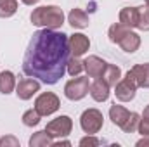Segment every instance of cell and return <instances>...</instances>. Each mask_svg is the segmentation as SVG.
Here are the masks:
<instances>
[{"label":"cell","instance_id":"obj_25","mask_svg":"<svg viewBox=\"0 0 149 147\" xmlns=\"http://www.w3.org/2000/svg\"><path fill=\"white\" fill-rule=\"evenodd\" d=\"M66 71L71 74V76H78V74L83 71V61H80L78 57H70L68 66H66Z\"/></svg>","mask_w":149,"mask_h":147},{"label":"cell","instance_id":"obj_11","mask_svg":"<svg viewBox=\"0 0 149 147\" xmlns=\"http://www.w3.org/2000/svg\"><path fill=\"white\" fill-rule=\"evenodd\" d=\"M88 92H90V95H92V99H94L95 102H104V101H108V97H109V85L99 76V78H95V81L90 83Z\"/></svg>","mask_w":149,"mask_h":147},{"label":"cell","instance_id":"obj_3","mask_svg":"<svg viewBox=\"0 0 149 147\" xmlns=\"http://www.w3.org/2000/svg\"><path fill=\"white\" fill-rule=\"evenodd\" d=\"M102 123H104V118H102V112L99 109H87L83 111L81 118H80V126L85 133L88 135H94L97 133L101 128H102Z\"/></svg>","mask_w":149,"mask_h":147},{"label":"cell","instance_id":"obj_19","mask_svg":"<svg viewBox=\"0 0 149 147\" xmlns=\"http://www.w3.org/2000/svg\"><path fill=\"white\" fill-rule=\"evenodd\" d=\"M30 146L31 147H49V146H52V137H50L45 130L37 132V133H33V137L30 139Z\"/></svg>","mask_w":149,"mask_h":147},{"label":"cell","instance_id":"obj_5","mask_svg":"<svg viewBox=\"0 0 149 147\" xmlns=\"http://www.w3.org/2000/svg\"><path fill=\"white\" fill-rule=\"evenodd\" d=\"M73 128V121L70 116H59L56 119H52L50 123H47L45 132L52 137V139H61V137H68L71 133Z\"/></svg>","mask_w":149,"mask_h":147},{"label":"cell","instance_id":"obj_8","mask_svg":"<svg viewBox=\"0 0 149 147\" xmlns=\"http://www.w3.org/2000/svg\"><path fill=\"white\" fill-rule=\"evenodd\" d=\"M127 78H130L137 88H149V62L146 64H135L128 73H127Z\"/></svg>","mask_w":149,"mask_h":147},{"label":"cell","instance_id":"obj_29","mask_svg":"<svg viewBox=\"0 0 149 147\" xmlns=\"http://www.w3.org/2000/svg\"><path fill=\"white\" fill-rule=\"evenodd\" d=\"M61 146L70 147V146H71V142H70V140H59V142H52V147H61Z\"/></svg>","mask_w":149,"mask_h":147},{"label":"cell","instance_id":"obj_30","mask_svg":"<svg viewBox=\"0 0 149 147\" xmlns=\"http://www.w3.org/2000/svg\"><path fill=\"white\" fill-rule=\"evenodd\" d=\"M146 146H149V139L148 137H142V139L137 142V147H146Z\"/></svg>","mask_w":149,"mask_h":147},{"label":"cell","instance_id":"obj_10","mask_svg":"<svg viewBox=\"0 0 149 147\" xmlns=\"http://www.w3.org/2000/svg\"><path fill=\"white\" fill-rule=\"evenodd\" d=\"M106 61H102L101 57L97 55H88L85 61H83V69L87 71L88 78H99L104 73V68H106Z\"/></svg>","mask_w":149,"mask_h":147},{"label":"cell","instance_id":"obj_33","mask_svg":"<svg viewBox=\"0 0 149 147\" xmlns=\"http://www.w3.org/2000/svg\"><path fill=\"white\" fill-rule=\"evenodd\" d=\"M146 3H148V5H149V0H146Z\"/></svg>","mask_w":149,"mask_h":147},{"label":"cell","instance_id":"obj_31","mask_svg":"<svg viewBox=\"0 0 149 147\" xmlns=\"http://www.w3.org/2000/svg\"><path fill=\"white\" fill-rule=\"evenodd\" d=\"M23 3H26V5H35V3H38L40 0H21Z\"/></svg>","mask_w":149,"mask_h":147},{"label":"cell","instance_id":"obj_24","mask_svg":"<svg viewBox=\"0 0 149 147\" xmlns=\"http://www.w3.org/2000/svg\"><path fill=\"white\" fill-rule=\"evenodd\" d=\"M40 118H42V114L37 109H28L23 114V123L26 126H37L38 123H40Z\"/></svg>","mask_w":149,"mask_h":147},{"label":"cell","instance_id":"obj_12","mask_svg":"<svg viewBox=\"0 0 149 147\" xmlns=\"http://www.w3.org/2000/svg\"><path fill=\"white\" fill-rule=\"evenodd\" d=\"M90 47V40L81 35V33H74L70 37V50H71V55L73 57H80L83 55Z\"/></svg>","mask_w":149,"mask_h":147},{"label":"cell","instance_id":"obj_17","mask_svg":"<svg viewBox=\"0 0 149 147\" xmlns=\"http://www.w3.org/2000/svg\"><path fill=\"white\" fill-rule=\"evenodd\" d=\"M130 116V112L125 109L123 106H116V104H113L111 109H109V118H111L113 125H116V126H123V123L127 121V118Z\"/></svg>","mask_w":149,"mask_h":147},{"label":"cell","instance_id":"obj_16","mask_svg":"<svg viewBox=\"0 0 149 147\" xmlns=\"http://www.w3.org/2000/svg\"><path fill=\"white\" fill-rule=\"evenodd\" d=\"M109 87H114L120 80H121V69L118 68V66H114V64H106V68H104V73L101 76Z\"/></svg>","mask_w":149,"mask_h":147},{"label":"cell","instance_id":"obj_22","mask_svg":"<svg viewBox=\"0 0 149 147\" xmlns=\"http://www.w3.org/2000/svg\"><path fill=\"white\" fill-rule=\"evenodd\" d=\"M137 28L142 31H149V5L139 7V21H137Z\"/></svg>","mask_w":149,"mask_h":147},{"label":"cell","instance_id":"obj_27","mask_svg":"<svg viewBox=\"0 0 149 147\" xmlns=\"http://www.w3.org/2000/svg\"><path fill=\"white\" fill-rule=\"evenodd\" d=\"M99 144H101V140L95 139V137H92V135H90V137H83V139L80 140V146L81 147H97Z\"/></svg>","mask_w":149,"mask_h":147},{"label":"cell","instance_id":"obj_26","mask_svg":"<svg viewBox=\"0 0 149 147\" xmlns=\"http://www.w3.org/2000/svg\"><path fill=\"white\" fill-rule=\"evenodd\" d=\"M137 130H139V133L142 137H149V118H142L141 116V121H139Z\"/></svg>","mask_w":149,"mask_h":147},{"label":"cell","instance_id":"obj_18","mask_svg":"<svg viewBox=\"0 0 149 147\" xmlns=\"http://www.w3.org/2000/svg\"><path fill=\"white\" fill-rule=\"evenodd\" d=\"M16 87V76L10 71H2L0 73V92L2 94H10Z\"/></svg>","mask_w":149,"mask_h":147},{"label":"cell","instance_id":"obj_32","mask_svg":"<svg viewBox=\"0 0 149 147\" xmlns=\"http://www.w3.org/2000/svg\"><path fill=\"white\" fill-rule=\"evenodd\" d=\"M142 118H149V106L144 109V112H142Z\"/></svg>","mask_w":149,"mask_h":147},{"label":"cell","instance_id":"obj_21","mask_svg":"<svg viewBox=\"0 0 149 147\" xmlns=\"http://www.w3.org/2000/svg\"><path fill=\"white\" fill-rule=\"evenodd\" d=\"M17 10V0H0V17H10Z\"/></svg>","mask_w":149,"mask_h":147},{"label":"cell","instance_id":"obj_9","mask_svg":"<svg viewBox=\"0 0 149 147\" xmlns=\"http://www.w3.org/2000/svg\"><path fill=\"white\" fill-rule=\"evenodd\" d=\"M38 90H40V83L35 78H23V80H19V83L16 87V94L21 101L31 99Z\"/></svg>","mask_w":149,"mask_h":147},{"label":"cell","instance_id":"obj_2","mask_svg":"<svg viewBox=\"0 0 149 147\" xmlns=\"http://www.w3.org/2000/svg\"><path fill=\"white\" fill-rule=\"evenodd\" d=\"M31 23L47 30H57L64 23V12L57 5H42L31 12Z\"/></svg>","mask_w":149,"mask_h":147},{"label":"cell","instance_id":"obj_13","mask_svg":"<svg viewBox=\"0 0 149 147\" xmlns=\"http://www.w3.org/2000/svg\"><path fill=\"white\" fill-rule=\"evenodd\" d=\"M139 21V7H123L120 10V23L127 28H137Z\"/></svg>","mask_w":149,"mask_h":147},{"label":"cell","instance_id":"obj_15","mask_svg":"<svg viewBox=\"0 0 149 147\" xmlns=\"http://www.w3.org/2000/svg\"><path fill=\"white\" fill-rule=\"evenodd\" d=\"M68 21H70V24L73 28H78V30L88 26V16H87V12L81 10V9H78V7L71 9V12L68 14Z\"/></svg>","mask_w":149,"mask_h":147},{"label":"cell","instance_id":"obj_6","mask_svg":"<svg viewBox=\"0 0 149 147\" xmlns=\"http://www.w3.org/2000/svg\"><path fill=\"white\" fill-rule=\"evenodd\" d=\"M61 106V101L56 94L52 92H43L40 94L35 101V109L42 114V116H49V114H54L56 111L59 109Z\"/></svg>","mask_w":149,"mask_h":147},{"label":"cell","instance_id":"obj_7","mask_svg":"<svg viewBox=\"0 0 149 147\" xmlns=\"http://www.w3.org/2000/svg\"><path fill=\"white\" fill-rule=\"evenodd\" d=\"M116 90H114V95H116V99L118 101H121V102H130L134 97H135V92H137V85L130 80V78H123V80H120L116 85Z\"/></svg>","mask_w":149,"mask_h":147},{"label":"cell","instance_id":"obj_14","mask_svg":"<svg viewBox=\"0 0 149 147\" xmlns=\"http://www.w3.org/2000/svg\"><path fill=\"white\" fill-rule=\"evenodd\" d=\"M118 45H120L125 52L132 54V52H135V50L141 47V37H139L137 33H134V31H130V30H128V31H127V35L118 42Z\"/></svg>","mask_w":149,"mask_h":147},{"label":"cell","instance_id":"obj_23","mask_svg":"<svg viewBox=\"0 0 149 147\" xmlns=\"http://www.w3.org/2000/svg\"><path fill=\"white\" fill-rule=\"evenodd\" d=\"M139 121H141V116H139L137 112H130V116H128V118H127V121L123 123L121 130H123L125 133H132V132H135V130H137Z\"/></svg>","mask_w":149,"mask_h":147},{"label":"cell","instance_id":"obj_1","mask_svg":"<svg viewBox=\"0 0 149 147\" xmlns=\"http://www.w3.org/2000/svg\"><path fill=\"white\" fill-rule=\"evenodd\" d=\"M71 57L70 37L56 30H38L28 43L23 59V71L26 76L38 78L42 83L56 85L66 73Z\"/></svg>","mask_w":149,"mask_h":147},{"label":"cell","instance_id":"obj_20","mask_svg":"<svg viewBox=\"0 0 149 147\" xmlns=\"http://www.w3.org/2000/svg\"><path fill=\"white\" fill-rule=\"evenodd\" d=\"M130 28H127L125 24H121V23H114L109 26V31H108V37L111 40L113 43H118L121 38L127 35V31H128Z\"/></svg>","mask_w":149,"mask_h":147},{"label":"cell","instance_id":"obj_28","mask_svg":"<svg viewBox=\"0 0 149 147\" xmlns=\"http://www.w3.org/2000/svg\"><path fill=\"white\" fill-rule=\"evenodd\" d=\"M7 146L17 147L19 142H17V139H14V137H3V139H0V147H7Z\"/></svg>","mask_w":149,"mask_h":147},{"label":"cell","instance_id":"obj_4","mask_svg":"<svg viewBox=\"0 0 149 147\" xmlns=\"http://www.w3.org/2000/svg\"><path fill=\"white\" fill-rule=\"evenodd\" d=\"M88 88H90V83H88V78H83V76H78L73 78L66 83L64 87V94L70 101H81L87 94H88Z\"/></svg>","mask_w":149,"mask_h":147}]
</instances>
